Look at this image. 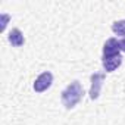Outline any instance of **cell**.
Segmentation results:
<instances>
[{"label": "cell", "instance_id": "1", "mask_svg": "<svg viewBox=\"0 0 125 125\" xmlns=\"http://www.w3.org/2000/svg\"><path fill=\"white\" fill-rule=\"evenodd\" d=\"M83 94H84V88H83L81 83L80 81H72L63 91H62V96H60L62 104L66 109H72L80 103V100L83 99Z\"/></svg>", "mask_w": 125, "mask_h": 125}, {"label": "cell", "instance_id": "2", "mask_svg": "<svg viewBox=\"0 0 125 125\" xmlns=\"http://www.w3.org/2000/svg\"><path fill=\"white\" fill-rule=\"evenodd\" d=\"M52 84H53V74L49 72V71H44L43 74H40L35 78V81L32 84V88H34L35 93H43L47 88H50Z\"/></svg>", "mask_w": 125, "mask_h": 125}, {"label": "cell", "instance_id": "3", "mask_svg": "<svg viewBox=\"0 0 125 125\" xmlns=\"http://www.w3.org/2000/svg\"><path fill=\"white\" fill-rule=\"evenodd\" d=\"M103 81H104V74L96 72V74L91 75V88H90V99L91 100H96L99 97L102 85H103Z\"/></svg>", "mask_w": 125, "mask_h": 125}, {"label": "cell", "instance_id": "4", "mask_svg": "<svg viewBox=\"0 0 125 125\" xmlns=\"http://www.w3.org/2000/svg\"><path fill=\"white\" fill-rule=\"evenodd\" d=\"M118 54H121L119 41L116 38H109L103 46V57H110V56H118Z\"/></svg>", "mask_w": 125, "mask_h": 125}, {"label": "cell", "instance_id": "5", "mask_svg": "<svg viewBox=\"0 0 125 125\" xmlns=\"http://www.w3.org/2000/svg\"><path fill=\"white\" fill-rule=\"evenodd\" d=\"M103 68L106 72H113L122 65V56H110V57H103Z\"/></svg>", "mask_w": 125, "mask_h": 125}, {"label": "cell", "instance_id": "6", "mask_svg": "<svg viewBox=\"0 0 125 125\" xmlns=\"http://www.w3.org/2000/svg\"><path fill=\"white\" fill-rule=\"evenodd\" d=\"M8 40H9V43H10L12 46H15V47H21V46H24V43H25V38H24V35H22V32H21L19 28H13V30L9 32Z\"/></svg>", "mask_w": 125, "mask_h": 125}, {"label": "cell", "instance_id": "7", "mask_svg": "<svg viewBox=\"0 0 125 125\" xmlns=\"http://www.w3.org/2000/svg\"><path fill=\"white\" fill-rule=\"evenodd\" d=\"M112 31H113L115 35H119V37H124L125 38V19L115 21L112 24Z\"/></svg>", "mask_w": 125, "mask_h": 125}, {"label": "cell", "instance_id": "8", "mask_svg": "<svg viewBox=\"0 0 125 125\" xmlns=\"http://www.w3.org/2000/svg\"><path fill=\"white\" fill-rule=\"evenodd\" d=\"M119 49H121V52L125 53V38H122V40L119 41Z\"/></svg>", "mask_w": 125, "mask_h": 125}, {"label": "cell", "instance_id": "9", "mask_svg": "<svg viewBox=\"0 0 125 125\" xmlns=\"http://www.w3.org/2000/svg\"><path fill=\"white\" fill-rule=\"evenodd\" d=\"M8 19H9V18H8V15H3V24H2V31H3V30L6 28V22H8Z\"/></svg>", "mask_w": 125, "mask_h": 125}]
</instances>
